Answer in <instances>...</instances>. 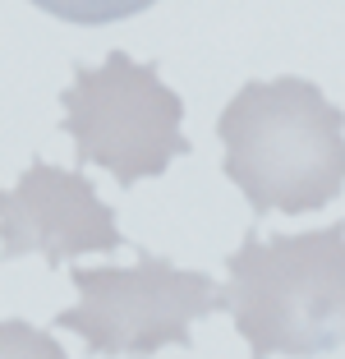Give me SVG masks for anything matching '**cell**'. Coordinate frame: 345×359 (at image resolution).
Wrapping results in <instances>:
<instances>
[{"instance_id":"6da1fadb","label":"cell","mask_w":345,"mask_h":359,"mask_svg":"<svg viewBox=\"0 0 345 359\" xmlns=\"http://www.w3.org/2000/svg\"><path fill=\"white\" fill-rule=\"evenodd\" d=\"M226 175L258 212H318L345 189V111L309 79H253L217 120Z\"/></svg>"},{"instance_id":"7a4b0ae2","label":"cell","mask_w":345,"mask_h":359,"mask_svg":"<svg viewBox=\"0 0 345 359\" xmlns=\"http://www.w3.org/2000/svg\"><path fill=\"white\" fill-rule=\"evenodd\" d=\"M226 304L253 359H318L345 346V222L304 235H244Z\"/></svg>"},{"instance_id":"3957f363","label":"cell","mask_w":345,"mask_h":359,"mask_svg":"<svg viewBox=\"0 0 345 359\" xmlns=\"http://www.w3.org/2000/svg\"><path fill=\"white\" fill-rule=\"evenodd\" d=\"M60 102L79 161L111 170L120 189L161 175L189 152L180 93L125 51H111L102 65H79Z\"/></svg>"},{"instance_id":"277c9868","label":"cell","mask_w":345,"mask_h":359,"mask_svg":"<svg viewBox=\"0 0 345 359\" xmlns=\"http://www.w3.org/2000/svg\"><path fill=\"white\" fill-rule=\"evenodd\" d=\"M79 304L55 313V327L79 332L93 355L147 359L166 346H189L194 318L226 309L208 272H184L170 258L138 249L134 267H74Z\"/></svg>"},{"instance_id":"5b68a950","label":"cell","mask_w":345,"mask_h":359,"mask_svg":"<svg viewBox=\"0 0 345 359\" xmlns=\"http://www.w3.org/2000/svg\"><path fill=\"white\" fill-rule=\"evenodd\" d=\"M125 235L115 212L97 198L93 180L32 161L14 189H0V258L42 254L51 267L79 254H111Z\"/></svg>"},{"instance_id":"8992f818","label":"cell","mask_w":345,"mask_h":359,"mask_svg":"<svg viewBox=\"0 0 345 359\" xmlns=\"http://www.w3.org/2000/svg\"><path fill=\"white\" fill-rule=\"evenodd\" d=\"M32 5L46 10L51 19L79 23V28H102V23H120V19L152 10L157 0H32Z\"/></svg>"},{"instance_id":"52a82bcc","label":"cell","mask_w":345,"mask_h":359,"mask_svg":"<svg viewBox=\"0 0 345 359\" xmlns=\"http://www.w3.org/2000/svg\"><path fill=\"white\" fill-rule=\"evenodd\" d=\"M0 359H69V355L55 346V337L37 332L32 323L5 318L0 323Z\"/></svg>"}]
</instances>
